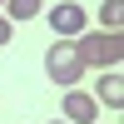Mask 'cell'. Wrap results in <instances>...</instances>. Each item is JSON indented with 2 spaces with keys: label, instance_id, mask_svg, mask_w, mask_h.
Listing matches in <instances>:
<instances>
[{
  "label": "cell",
  "instance_id": "1",
  "mask_svg": "<svg viewBox=\"0 0 124 124\" xmlns=\"http://www.w3.org/2000/svg\"><path fill=\"white\" fill-rule=\"evenodd\" d=\"M75 55H79L85 70H114L119 55H124V45L109 30H89V35H75Z\"/></svg>",
  "mask_w": 124,
  "mask_h": 124
},
{
  "label": "cell",
  "instance_id": "2",
  "mask_svg": "<svg viewBox=\"0 0 124 124\" xmlns=\"http://www.w3.org/2000/svg\"><path fill=\"white\" fill-rule=\"evenodd\" d=\"M45 75L55 79L60 89H75L79 85L85 65H79V55H75V40H55V45L45 50Z\"/></svg>",
  "mask_w": 124,
  "mask_h": 124
},
{
  "label": "cell",
  "instance_id": "3",
  "mask_svg": "<svg viewBox=\"0 0 124 124\" xmlns=\"http://www.w3.org/2000/svg\"><path fill=\"white\" fill-rule=\"evenodd\" d=\"M50 30H55L60 40H75V35H85V5H75V0L55 5V10H50Z\"/></svg>",
  "mask_w": 124,
  "mask_h": 124
},
{
  "label": "cell",
  "instance_id": "4",
  "mask_svg": "<svg viewBox=\"0 0 124 124\" xmlns=\"http://www.w3.org/2000/svg\"><path fill=\"white\" fill-rule=\"evenodd\" d=\"M99 104L94 94H85V89H65V124H94Z\"/></svg>",
  "mask_w": 124,
  "mask_h": 124
},
{
  "label": "cell",
  "instance_id": "5",
  "mask_svg": "<svg viewBox=\"0 0 124 124\" xmlns=\"http://www.w3.org/2000/svg\"><path fill=\"white\" fill-rule=\"evenodd\" d=\"M94 104H109V109L124 104V75H119V70H99V79H94Z\"/></svg>",
  "mask_w": 124,
  "mask_h": 124
},
{
  "label": "cell",
  "instance_id": "6",
  "mask_svg": "<svg viewBox=\"0 0 124 124\" xmlns=\"http://www.w3.org/2000/svg\"><path fill=\"white\" fill-rule=\"evenodd\" d=\"M40 5H45V0H5V20L10 25H25V20L40 15Z\"/></svg>",
  "mask_w": 124,
  "mask_h": 124
},
{
  "label": "cell",
  "instance_id": "7",
  "mask_svg": "<svg viewBox=\"0 0 124 124\" xmlns=\"http://www.w3.org/2000/svg\"><path fill=\"white\" fill-rule=\"evenodd\" d=\"M119 20H124V0H104V5H99V25H104L109 35H119Z\"/></svg>",
  "mask_w": 124,
  "mask_h": 124
},
{
  "label": "cell",
  "instance_id": "8",
  "mask_svg": "<svg viewBox=\"0 0 124 124\" xmlns=\"http://www.w3.org/2000/svg\"><path fill=\"white\" fill-rule=\"evenodd\" d=\"M10 35H15V25H10L5 15H0V45H10Z\"/></svg>",
  "mask_w": 124,
  "mask_h": 124
},
{
  "label": "cell",
  "instance_id": "9",
  "mask_svg": "<svg viewBox=\"0 0 124 124\" xmlns=\"http://www.w3.org/2000/svg\"><path fill=\"white\" fill-rule=\"evenodd\" d=\"M50 124H65V119H50Z\"/></svg>",
  "mask_w": 124,
  "mask_h": 124
},
{
  "label": "cell",
  "instance_id": "10",
  "mask_svg": "<svg viewBox=\"0 0 124 124\" xmlns=\"http://www.w3.org/2000/svg\"><path fill=\"white\" fill-rule=\"evenodd\" d=\"M0 5H5V0H0Z\"/></svg>",
  "mask_w": 124,
  "mask_h": 124
}]
</instances>
